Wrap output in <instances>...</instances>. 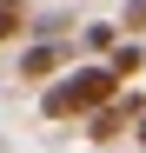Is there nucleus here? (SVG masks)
I'll use <instances>...</instances> for the list:
<instances>
[{
    "label": "nucleus",
    "mask_w": 146,
    "mask_h": 153,
    "mask_svg": "<svg viewBox=\"0 0 146 153\" xmlns=\"http://www.w3.org/2000/svg\"><path fill=\"white\" fill-rule=\"evenodd\" d=\"M126 93V80L106 67V60H86V67H66L60 80H46L40 87V113L46 120H93L106 107V100Z\"/></svg>",
    "instance_id": "f257e3e1"
},
{
    "label": "nucleus",
    "mask_w": 146,
    "mask_h": 153,
    "mask_svg": "<svg viewBox=\"0 0 146 153\" xmlns=\"http://www.w3.org/2000/svg\"><path fill=\"white\" fill-rule=\"evenodd\" d=\"M66 67H80V60H73V40H20V80H27V87L60 80Z\"/></svg>",
    "instance_id": "f03ea898"
},
{
    "label": "nucleus",
    "mask_w": 146,
    "mask_h": 153,
    "mask_svg": "<svg viewBox=\"0 0 146 153\" xmlns=\"http://www.w3.org/2000/svg\"><path fill=\"white\" fill-rule=\"evenodd\" d=\"M139 113H146V93H133V87H126L119 100H106V107H100V113L86 120V140H100V146H113L119 133H133V126H139Z\"/></svg>",
    "instance_id": "7ed1b4c3"
},
{
    "label": "nucleus",
    "mask_w": 146,
    "mask_h": 153,
    "mask_svg": "<svg viewBox=\"0 0 146 153\" xmlns=\"http://www.w3.org/2000/svg\"><path fill=\"white\" fill-rule=\"evenodd\" d=\"M106 67H113V73H119V80H126V87H133V73H146V47H139V40H119V47H113V53H106Z\"/></svg>",
    "instance_id": "20e7f679"
},
{
    "label": "nucleus",
    "mask_w": 146,
    "mask_h": 153,
    "mask_svg": "<svg viewBox=\"0 0 146 153\" xmlns=\"http://www.w3.org/2000/svg\"><path fill=\"white\" fill-rule=\"evenodd\" d=\"M73 13H27V40H66Z\"/></svg>",
    "instance_id": "39448f33"
},
{
    "label": "nucleus",
    "mask_w": 146,
    "mask_h": 153,
    "mask_svg": "<svg viewBox=\"0 0 146 153\" xmlns=\"http://www.w3.org/2000/svg\"><path fill=\"white\" fill-rule=\"evenodd\" d=\"M13 40H27V7H7L0 0V47H13Z\"/></svg>",
    "instance_id": "423d86ee"
},
{
    "label": "nucleus",
    "mask_w": 146,
    "mask_h": 153,
    "mask_svg": "<svg viewBox=\"0 0 146 153\" xmlns=\"http://www.w3.org/2000/svg\"><path fill=\"white\" fill-rule=\"evenodd\" d=\"M119 33H126V40L146 33V0H126V7H119Z\"/></svg>",
    "instance_id": "0eeeda50"
},
{
    "label": "nucleus",
    "mask_w": 146,
    "mask_h": 153,
    "mask_svg": "<svg viewBox=\"0 0 146 153\" xmlns=\"http://www.w3.org/2000/svg\"><path fill=\"white\" fill-rule=\"evenodd\" d=\"M133 140H139V146H146V113H139V126H133Z\"/></svg>",
    "instance_id": "6e6552de"
},
{
    "label": "nucleus",
    "mask_w": 146,
    "mask_h": 153,
    "mask_svg": "<svg viewBox=\"0 0 146 153\" xmlns=\"http://www.w3.org/2000/svg\"><path fill=\"white\" fill-rule=\"evenodd\" d=\"M7 7H27V0H7Z\"/></svg>",
    "instance_id": "1a4fd4ad"
}]
</instances>
